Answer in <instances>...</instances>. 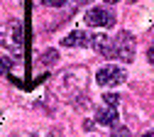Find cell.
Segmentation results:
<instances>
[{"mask_svg": "<svg viewBox=\"0 0 154 137\" xmlns=\"http://www.w3.org/2000/svg\"><path fill=\"white\" fill-rule=\"evenodd\" d=\"M86 78H88V71L83 66H71L54 81V93L69 98V101L71 98H79L86 91Z\"/></svg>", "mask_w": 154, "mask_h": 137, "instance_id": "6da1fadb", "label": "cell"}, {"mask_svg": "<svg viewBox=\"0 0 154 137\" xmlns=\"http://www.w3.org/2000/svg\"><path fill=\"white\" fill-rule=\"evenodd\" d=\"M22 22L20 20H5L3 25H0V47H5L15 54L22 51Z\"/></svg>", "mask_w": 154, "mask_h": 137, "instance_id": "7a4b0ae2", "label": "cell"}, {"mask_svg": "<svg viewBox=\"0 0 154 137\" xmlns=\"http://www.w3.org/2000/svg\"><path fill=\"white\" fill-rule=\"evenodd\" d=\"M112 47H115V56H120L125 64H132L134 61V51H137V42L130 32H120L118 39H112Z\"/></svg>", "mask_w": 154, "mask_h": 137, "instance_id": "3957f363", "label": "cell"}, {"mask_svg": "<svg viewBox=\"0 0 154 137\" xmlns=\"http://www.w3.org/2000/svg\"><path fill=\"white\" fill-rule=\"evenodd\" d=\"M125 71L120 69V66H103L98 73H95V81H98V86H103V88H108V86H120L122 81H125Z\"/></svg>", "mask_w": 154, "mask_h": 137, "instance_id": "277c9868", "label": "cell"}, {"mask_svg": "<svg viewBox=\"0 0 154 137\" xmlns=\"http://www.w3.org/2000/svg\"><path fill=\"white\" fill-rule=\"evenodd\" d=\"M86 25H91V27H110L112 22H115V17H112V12H108V10H103V8H91L88 12H86Z\"/></svg>", "mask_w": 154, "mask_h": 137, "instance_id": "5b68a950", "label": "cell"}, {"mask_svg": "<svg viewBox=\"0 0 154 137\" xmlns=\"http://www.w3.org/2000/svg\"><path fill=\"white\" fill-rule=\"evenodd\" d=\"M91 47L98 51V54H103V56H115V47H112V39L108 37V34H93L91 37Z\"/></svg>", "mask_w": 154, "mask_h": 137, "instance_id": "8992f818", "label": "cell"}, {"mask_svg": "<svg viewBox=\"0 0 154 137\" xmlns=\"http://www.w3.org/2000/svg\"><path fill=\"white\" fill-rule=\"evenodd\" d=\"M61 44L64 47H88L91 44V37L83 30H76V32H71V34H66L61 39Z\"/></svg>", "mask_w": 154, "mask_h": 137, "instance_id": "52a82bcc", "label": "cell"}, {"mask_svg": "<svg viewBox=\"0 0 154 137\" xmlns=\"http://www.w3.org/2000/svg\"><path fill=\"white\" fill-rule=\"evenodd\" d=\"M95 123L98 125H118V108H110V105H105V108H100L98 113H95Z\"/></svg>", "mask_w": 154, "mask_h": 137, "instance_id": "ba28073f", "label": "cell"}, {"mask_svg": "<svg viewBox=\"0 0 154 137\" xmlns=\"http://www.w3.org/2000/svg\"><path fill=\"white\" fill-rule=\"evenodd\" d=\"M103 103H105V105H110V108H118L120 95H118V93H105V95H103Z\"/></svg>", "mask_w": 154, "mask_h": 137, "instance_id": "9c48e42d", "label": "cell"}, {"mask_svg": "<svg viewBox=\"0 0 154 137\" xmlns=\"http://www.w3.org/2000/svg\"><path fill=\"white\" fill-rule=\"evenodd\" d=\"M110 137H132V135H130V130H127V127L115 125V127H112V132H110Z\"/></svg>", "mask_w": 154, "mask_h": 137, "instance_id": "30bf717a", "label": "cell"}, {"mask_svg": "<svg viewBox=\"0 0 154 137\" xmlns=\"http://www.w3.org/2000/svg\"><path fill=\"white\" fill-rule=\"evenodd\" d=\"M12 64H15V61H12L10 56H3V59H0V73H8V71L12 69Z\"/></svg>", "mask_w": 154, "mask_h": 137, "instance_id": "8fae6325", "label": "cell"}, {"mask_svg": "<svg viewBox=\"0 0 154 137\" xmlns=\"http://www.w3.org/2000/svg\"><path fill=\"white\" fill-rule=\"evenodd\" d=\"M56 59H59V54H56L54 49H49V51H44V61H47V64H54Z\"/></svg>", "mask_w": 154, "mask_h": 137, "instance_id": "7c38bea8", "label": "cell"}, {"mask_svg": "<svg viewBox=\"0 0 154 137\" xmlns=\"http://www.w3.org/2000/svg\"><path fill=\"white\" fill-rule=\"evenodd\" d=\"M42 3H44L47 8H61V5L66 3V0H42Z\"/></svg>", "mask_w": 154, "mask_h": 137, "instance_id": "4fadbf2b", "label": "cell"}, {"mask_svg": "<svg viewBox=\"0 0 154 137\" xmlns=\"http://www.w3.org/2000/svg\"><path fill=\"white\" fill-rule=\"evenodd\" d=\"M147 59H149V61H152V64H154V42H152V47H149V49H147Z\"/></svg>", "mask_w": 154, "mask_h": 137, "instance_id": "5bb4252c", "label": "cell"}, {"mask_svg": "<svg viewBox=\"0 0 154 137\" xmlns=\"http://www.w3.org/2000/svg\"><path fill=\"white\" fill-rule=\"evenodd\" d=\"M105 3H108V5H115V3H120V0H105Z\"/></svg>", "mask_w": 154, "mask_h": 137, "instance_id": "9a60e30c", "label": "cell"}, {"mask_svg": "<svg viewBox=\"0 0 154 137\" xmlns=\"http://www.w3.org/2000/svg\"><path fill=\"white\" fill-rule=\"evenodd\" d=\"M142 137H154V132H144V135H142Z\"/></svg>", "mask_w": 154, "mask_h": 137, "instance_id": "2e32d148", "label": "cell"}, {"mask_svg": "<svg viewBox=\"0 0 154 137\" xmlns=\"http://www.w3.org/2000/svg\"><path fill=\"white\" fill-rule=\"evenodd\" d=\"M79 3H81V5H88V3H91V0H79Z\"/></svg>", "mask_w": 154, "mask_h": 137, "instance_id": "e0dca14e", "label": "cell"}]
</instances>
